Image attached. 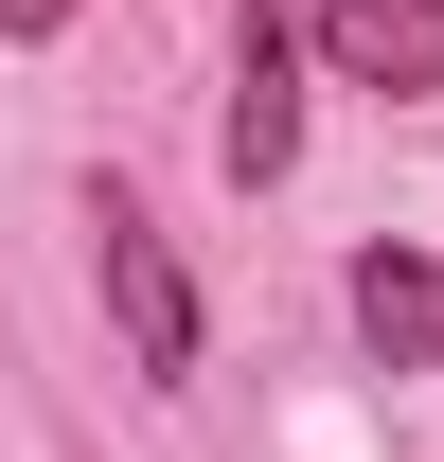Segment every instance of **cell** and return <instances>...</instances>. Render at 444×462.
<instances>
[{
	"label": "cell",
	"mask_w": 444,
	"mask_h": 462,
	"mask_svg": "<svg viewBox=\"0 0 444 462\" xmlns=\"http://www.w3.org/2000/svg\"><path fill=\"white\" fill-rule=\"evenodd\" d=\"M89 267H107V320H125V356L143 374H196V285H178V249H161V214L143 196H89Z\"/></svg>",
	"instance_id": "cell-1"
},
{
	"label": "cell",
	"mask_w": 444,
	"mask_h": 462,
	"mask_svg": "<svg viewBox=\"0 0 444 462\" xmlns=\"http://www.w3.org/2000/svg\"><path fill=\"white\" fill-rule=\"evenodd\" d=\"M302 36H320L338 89H391V107H409V89H444V0H320Z\"/></svg>",
	"instance_id": "cell-2"
},
{
	"label": "cell",
	"mask_w": 444,
	"mask_h": 462,
	"mask_svg": "<svg viewBox=\"0 0 444 462\" xmlns=\"http://www.w3.org/2000/svg\"><path fill=\"white\" fill-rule=\"evenodd\" d=\"M302 161V0H249V89H231V178Z\"/></svg>",
	"instance_id": "cell-3"
},
{
	"label": "cell",
	"mask_w": 444,
	"mask_h": 462,
	"mask_svg": "<svg viewBox=\"0 0 444 462\" xmlns=\"http://www.w3.org/2000/svg\"><path fill=\"white\" fill-rule=\"evenodd\" d=\"M356 338H374L391 374L444 356V267H427V249H374V267H356Z\"/></svg>",
	"instance_id": "cell-4"
},
{
	"label": "cell",
	"mask_w": 444,
	"mask_h": 462,
	"mask_svg": "<svg viewBox=\"0 0 444 462\" xmlns=\"http://www.w3.org/2000/svg\"><path fill=\"white\" fill-rule=\"evenodd\" d=\"M54 18H89V0H0V36H54Z\"/></svg>",
	"instance_id": "cell-5"
}]
</instances>
